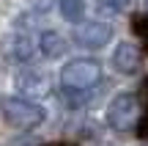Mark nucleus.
Returning a JSON list of instances; mask_svg holds the SVG:
<instances>
[{
	"label": "nucleus",
	"instance_id": "f257e3e1",
	"mask_svg": "<svg viewBox=\"0 0 148 146\" xmlns=\"http://www.w3.org/2000/svg\"><path fill=\"white\" fill-rule=\"evenodd\" d=\"M0 110H3V119L8 121L14 130H33V127H38L47 119L41 105L30 102V99H25V97H5L3 102H0Z\"/></svg>",
	"mask_w": 148,
	"mask_h": 146
},
{
	"label": "nucleus",
	"instance_id": "f03ea898",
	"mask_svg": "<svg viewBox=\"0 0 148 146\" xmlns=\"http://www.w3.org/2000/svg\"><path fill=\"white\" fill-rule=\"evenodd\" d=\"M101 80V66L93 58H74L60 69V83L66 91H88Z\"/></svg>",
	"mask_w": 148,
	"mask_h": 146
},
{
	"label": "nucleus",
	"instance_id": "7ed1b4c3",
	"mask_svg": "<svg viewBox=\"0 0 148 146\" xmlns=\"http://www.w3.org/2000/svg\"><path fill=\"white\" fill-rule=\"evenodd\" d=\"M137 116H140V105H137V97H134L132 91L115 94V97L110 99V105H107V124H110L112 130H118V132L132 130Z\"/></svg>",
	"mask_w": 148,
	"mask_h": 146
},
{
	"label": "nucleus",
	"instance_id": "20e7f679",
	"mask_svg": "<svg viewBox=\"0 0 148 146\" xmlns=\"http://www.w3.org/2000/svg\"><path fill=\"white\" fill-rule=\"evenodd\" d=\"M110 39H112V28L107 22H82V25L74 28V42L88 50L104 47Z\"/></svg>",
	"mask_w": 148,
	"mask_h": 146
},
{
	"label": "nucleus",
	"instance_id": "39448f33",
	"mask_svg": "<svg viewBox=\"0 0 148 146\" xmlns=\"http://www.w3.org/2000/svg\"><path fill=\"white\" fill-rule=\"evenodd\" d=\"M112 66L121 75H137L140 66H143V55L132 42H121L115 47V53H112Z\"/></svg>",
	"mask_w": 148,
	"mask_h": 146
},
{
	"label": "nucleus",
	"instance_id": "423d86ee",
	"mask_svg": "<svg viewBox=\"0 0 148 146\" xmlns=\"http://www.w3.org/2000/svg\"><path fill=\"white\" fill-rule=\"evenodd\" d=\"M16 88L25 97H44L49 91V75L41 69H25L16 75Z\"/></svg>",
	"mask_w": 148,
	"mask_h": 146
},
{
	"label": "nucleus",
	"instance_id": "0eeeda50",
	"mask_svg": "<svg viewBox=\"0 0 148 146\" xmlns=\"http://www.w3.org/2000/svg\"><path fill=\"white\" fill-rule=\"evenodd\" d=\"M3 50L11 61H30L36 44H33V39L27 33H14V36L3 39Z\"/></svg>",
	"mask_w": 148,
	"mask_h": 146
},
{
	"label": "nucleus",
	"instance_id": "6e6552de",
	"mask_svg": "<svg viewBox=\"0 0 148 146\" xmlns=\"http://www.w3.org/2000/svg\"><path fill=\"white\" fill-rule=\"evenodd\" d=\"M38 50H41L44 58H60L66 53V39L55 30H47L41 39H38Z\"/></svg>",
	"mask_w": 148,
	"mask_h": 146
},
{
	"label": "nucleus",
	"instance_id": "1a4fd4ad",
	"mask_svg": "<svg viewBox=\"0 0 148 146\" xmlns=\"http://www.w3.org/2000/svg\"><path fill=\"white\" fill-rule=\"evenodd\" d=\"M132 8V0H96V11L101 17H118Z\"/></svg>",
	"mask_w": 148,
	"mask_h": 146
},
{
	"label": "nucleus",
	"instance_id": "9d476101",
	"mask_svg": "<svg viewBox=\"0 0 148 146\" xmlns=\"http://www.w3.org/2000/svg\"><path fill=\"white\" fill-rule=\"evenodd\" d=\"M60 6V14H63L66 22H79L85 14V3L82 0H58Z\"/></svg>",
	"mask_w": 148,
	"mask_h": 146
},
{
	"label": "nucleus",
	"instance_id": "9b49d317",
	"mask_svg": "<svg viewBox=\"0 0 148 146\" xmlns=\"http://www.w3.org/2000/svg\"><path fill=\"white\" fill-rule=\"evenodd\" d=\"M132 28H134V33L143 39V44L148 47V14H137L132 19Z\"/></svg>",
	"mask_w": 148,
	"mask_h": 146
},
{
	"label": "nucleus",
	"instance_id": "f8f14e48",
	"mask_svg": "<svg viewBox=\"0 0 148 146\" xmlns=\"http://www.w3.org/2000/svg\"><path fill=\"white\" fill-rule=\"evenodd\" d=\"M140 132L148 138V113H145V119H143V124H140Z\"/></svg>",
	"mask_w": 148,
	"mask_h": 146
},
{
	"label": "nucleus",
	"instance_id": "ddd939ff",
	"mask_svg": "<svg viewBox=\"0 0 148 146\" xmlns=\"http://www.w3.org/2000/svg\"><path fill=\"white\" fill-rule=\"evenodd\" d=\"M49 146H66V143H49Z\"/></svg>",
	"mask_w": 148,
	"mask_h": 146
}]
</instances>
